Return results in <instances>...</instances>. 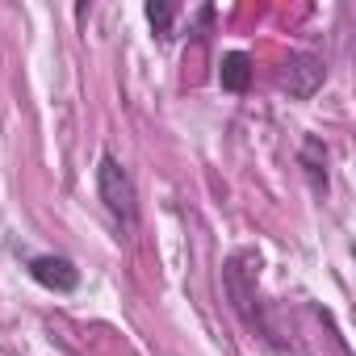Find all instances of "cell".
Instances as JSON below:
<instances>
[{
	"mask_svg": "<svg viewBox=\"0 0 356 356\" xmlns=\"http://www.w3.org/2000/svg\"><path fill=\"white\" fill-rule=\"evenodd\" d=\"M327 80V67H323V59H314V55H289V63H285V72H281V84L289 88V97H298V101H306V97H314V88Z\"/></svg>",
	"mask_w": 356,
	"mask_h": 356,
	"instance_id": "obj_2",
	"label": "cell"
},
{
	"mask_svg": "<svg viewBox=\"0 0 356 356\" xmlns=\"http://www.w3.org/2000/svg\"><path fill=\"white\" fill-rule=\"evenodd\" d=\"M218 80H222L227 92H248V84H252V59L243 51H227L222 67H218Z\"/></svg>",
	"mask_w": 356,
	"mask_h": 356,
	"instance_id": "obj_4",
	"label": "cell"
},
{
	"mask_svg": "<svg viewBox=\"0 0 356 356\" xmlns=\"http://www.w3.org/2000/svg\"><path fill=\"white\" fill-rule=\"evenodd\" d=\"M30 277L42 289H55V293H72L80 285V268L67 256H34L30 260Z\"/></svg>",
	"mask_w": 356,
	"mask_h": 356,
	"instance_id": "obj_3",
	"label": "cell"
},
{
	"mask_svg": "<svg viewBox=\"0 0 356 356\" xmlns=\"http://www.w3.org/2000/svg\"><path fill=\"white\" fill-rule=\"evenodd\" d=\"M172 17H176V5H163V0H155V5H147V22L159 38L172 34Z\"/></svg>",
	"mask_w": 356,
	"mask_h": 356,
	"instance_id": "obj_6",
	"label": "cell"
},
{
	"mask_svg": "<svg viewBox=\"0 0 356 356\" xmlns=\"http://www.w3.org/2000/svg\"><path fill=\"white\" fill-rule=\"evenodd\" d=\"M302 163H306V172H310V181H314L318 189H327V172H323L327 151H323V143H318V138H306V147H302Z\"/></svg>",
	"mask_w": 356,
	"mask_h": 356,
	"instance_id": "obj_5",
	"label": "cell"
},
{
	"mask_svg": "<svg viewBox=\"0 0 356 356\" xmlns=\"http://www.w3.org/2000/svg\"><path fill=\"white\" fill-rule=\"evenodd\" d=\"M97 197L105 202V210L113 214V222L122 231L138 227V189L118 155H101V163H97Z\"/></svg>",
	"mask_w": 356,
	"mask_h": 356,
	"instance_id": "obj_1",
	"label": "cell"
}]
</instances>
